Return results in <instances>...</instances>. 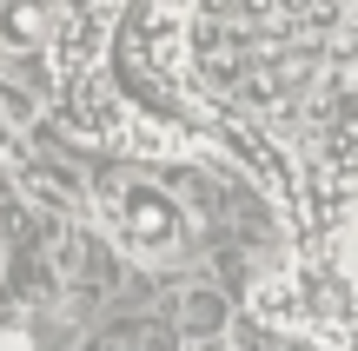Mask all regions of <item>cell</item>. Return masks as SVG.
Listing matches in <instances>:
<instances>
[{
    "label": "cell",
    "instance_id": "7a4b0ae2",
    "mask_svg": "<svg viewBox=\"0 0 358 351\" xmlns=\"http://www.w3.org/2000/svg\"><path fill=\"white\" fill-rule=\"evenodd\" d=\"M60 40L53 27V0H0V47H20V53H40Z\"/></svg>",
    "mask_w": 358,
    "mask_h": 351
},
{
    "label": "cell",
    "instance_id": "3957f363",
    "mask_svg": "<svg viewBox=\"0 0 358 351\" xmlns=\"http://www.w3.org/2000/svg\"><path fill=\"white\" fill-rule=\"evenodd\" d=\"M179 325H186L192 338H219V331H226V305H219V292H192V299L179 305Z\"/></svg>",
    "mask_w": 358,
    "mask_h": 351
},
{
    "label": "cell",
    "instance_id": "277c9868",
    "mask_svg": "<svg viewBox=\"0 0 358 351\" xmlns=\"http://www.w3.org/2000/svg\"><path fill=\"white\" fill-rule=\"evenodd\" d=\"M0 351H34V325H27V305H0Z\"/></svg>",
    "mask_w": 358,
    "mask_h": 351
},
{
    "label": "cell",
    "instance_id": "6da1fadb",
    "mask_svg": "<svg viewBox=\"0 0 358 351\" xmlns=\"http://www.w3.org/2000/svg\"><path fill=\"white\" fill-rule=\"evenodd\" d=\"M106 225L120 232V246L146 265H179L186 252V219L159 186H106Z\"/></svg>",
    "mask_w": 358,
    "mask_h": 351
},
{
    "label": "cell",
    "instance_id": "5b68a950",
    "mask_svg": "<svg viewBox=\"0 0 358 351\" xmlns=\"http://www.w3.org/2000/svg\"><path fill=\"white\" fill-rule=\"evenodd\" d=\"M352 312H358V278H352Z\"/></svg>",
    "mask_w": 358,
    "mask_h": 351
}]
</instances>
